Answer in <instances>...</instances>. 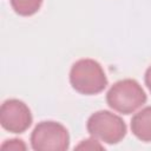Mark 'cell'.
I'll return each mask as SVG.
<instances>
[{"instance_id":"6da1fadb","label":"cell","mask_w":151,"mask_h":151,"mask_svg":"<svg viewBox=\"0 0 151 151\" xmlns=\"http://www.w3.org/2000/svg\"><path fill=\"white\" fill-rule=\"evenodd\" d=\"M70 83L77 92L90 96L101 92L107 85V79L98 61L80 59L71 67Z\"/></svg>"},{"instance_id":"7a4b0ae2","label":"cell","mask_w":151,"mask_h":151,"mask_svg":"<svg viewBox=\"0 0 151 151\" xmlns=\"http://www.w3.org/2000/svg\"><path fill=\"white\" fill-rule=\"evenodd\" d=\"M106 101L114 111L130 114L146 101V94L136 80L124 79L112 85L106 94Z\"/></svg>"},{"instance_id":"3957f363","label":"cell","mask_w":151,"mask_h":151,"mask_svg":"<svg viewBox=\"0 0 151 151\" xmlns=\"http://www.w3.org/2000/svg\"><path fill=\"white\" fill-rule=\"evenodd\" d=\"M87 131L96 138L117 144L126 134V125L123 119L109 111H97L87 119Z\"/></svg>"},{"instance_id":"277c9868","label":"cell","mask_w":151,"mask_h":151,"mask_svg":"<svg viewBox=\"0 0 151 151\" xmlns=\"http://www.w3.org/2000/svg\"><path fill=\"white\" fill-rule=\"evenodd\" d=\"M68 144L66 127L57 122H41L31 134V145L35 151H64Z\"/></svg>"},{"instance_id":"5b68a950","label":"cell","mask_w":151,"mask_h":151,"mask_svg":"<svg viewBox=\"0 0 151 151\" xmlns=\"http://www.w3.org/2000/svg\"><path fill=\"white\" fill-rule=\"evenodd\" d=\"M1 126L13 133L25 132L32 123V114L28 106L18 99H8L4 101L0 109Z\"/></svg>"},{"instance_id":"8992f818","label":"cell","mask_w":151,"mask_h":151,"mask_svg":"<svg viewBox=\"0 0 151 151\" xmlns=\"http://www.w3.org/2000/svg\"><path fill=\"white\" fill-rule=\"evenodd\" d=\"M133 134L142 142H151V106L137 112L131 120Z\"/></svg>"},{"instance_id":"52a82bcc","label":"cell","mask_w":151,"mask_h":151,"mask_svg":"<svg viewBox=\"0 0 151 151\" xmlns=\"http://www.w3.org/2000/svg\"><path fill=\"white\" fill-rule=\"evenodd\" d=\"M42 4V0H11L12 8L19 15L28 17L37 13Z\"/></svg>"},{"instance_id":"ba28073f","label":"cell","mask_w":151,"mask_h":151,"mask_svg":"<svg viewBox=\"0 0 151 151\" xmlns=\"http://www.w3.org/2000/svg\"><path fill=\"white\" fill-rule=\"evenodd\" d=\"M1 150L20 151V150H26V145H25L24 142L20 140V139H11V140H6V142L1 145Z\"/></svg>"},{"instance_id":"9c48e42d","label":"cell","mask_w":151,"mask_h":151,"mask_svg":"<svg viewBox=\"0 0 151 151\" xmlns=\"http://www.w3.org/2000/svg\"><path fill=\"white\" fill-rule=\"evenodd\" d=\"M76 149L80 150H96V149H99V150H103V146L96 140V139H86V140H83Z\"/></svg>"},{"instance_id":"30bf717a","label":"cell","mask_w":151,"mask_h":151,"mask_svg":"<svg viewBox=\"0 0 151 151\" xmlns=\"http://www.w3.org/2000/svg\"><path fill=\"white\" fill-rule=\"evenodd\" d=\"M145 84H146V86H147V88L150 90V92H151V66L146 70V72H145Z\"/></svg>"}]
</instances>
